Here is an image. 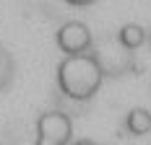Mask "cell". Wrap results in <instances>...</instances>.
Returning <instances> with one entry per match:
<instances>
[{
  "mask_svg": "<svg viewBox=\"0 0 151 145\" xmlns=\"http://www.w3.org/2000/svg\"><path fill=\"white\" fill-rule=\"evenodd\" d=\"M60 86L73 99H86L99 86V68L94 60L70 57L60 65Z\"/></svg>",
  "mask_w": 151,
  "mask_h": 145,
  "instance_id": "obj_1",
  "label": "cell"
},
{
  "mask_svg": "<svg viewBox=\"0 0 151 145\" xmlns=\"http://www.w3.org/2000/svg\"><path fill=\"white\" fill-rule=\"evenodd\" d=\"M37 145H65L70 140V119L65 114H45L37 124Z\"/></svg>",
  "mask_w": 151,
  "mask_h": 145,
  "instance_id": "obj_2",
  "label": "cell"
},
{
  "mask_svg": "<svg viewBox=\"0 0 151 145\" xmlns=\"http://www.w3.org/2000/svg\"><path fill=\"white\" fill-rule=\"evenodd\" d=\"M58 42L60 47L68 52V55H78V52H83L86 47H89L91 36H89V29L83 26V23H65L58 34Z\"/></svg>",
  "mask_w": 151,
  "mask_h": 145,
  "instance_id": "obj_3",
  "label": "cell"
},
{
  "mask_svg": "<svg viewBox=\"0 0 151 145\" xmlns=\"http://www.w3.org/2000/svg\"><path fill=\"white\" fill-rule=\"evenodd\" d=\"M128 127H130L133 135H146V132L151 130V114L143 112V109L130 112V117H128Z\"/></svg>",
  "mask_w": 151,
  "mask_h": 145,
  "instance_id": "obj_4",
  "label": "cell"
},
{
  "mask_svg": "<svg viewBox=\"0 0 151 145\" xmlns=\"http://www.w3.org/2000/svg\"><path fill=\"white\" fill-rule=\"evenodd\" d=\"M120 42L125 44V47H130V49L141 47V44H143V29H141V26H136V23H128V26H122V31H120Z\"/></svg>",
  "mask_w": 151,
  "mask_h": 145,
  "instance_id": "obj_5",
  "label": "cell"
},
{
  "mask_svg": "<svg viewBox=\"0 0 151 145\" xmlns=\"http://www.w3.org/2000/svg\"><path fill=\"white\" fill-rule=\"evenodd\" d=\"M68 3H76V5H83V3H94V0H68Z\"/></svg>",
  "mask_w": 151,
  "mask_h": 145,
  "instance_id": "obj_6",
  "label": "cell"
},
{
  "mask_svg": "<svg viewBox=\"0 0 151 145\" xmlns=\"http://www.w3.org/2000/svg\"><path fill=\"white\" fill-rule=\"evenodd\" d=\"M78 145H94V143H91V140H81Z\"/></svg>",
  "mask_w": 151,
  "mask_h": 145,
  "instance_id": "obj_7",
  "label": "cell"
}]
</instances>
